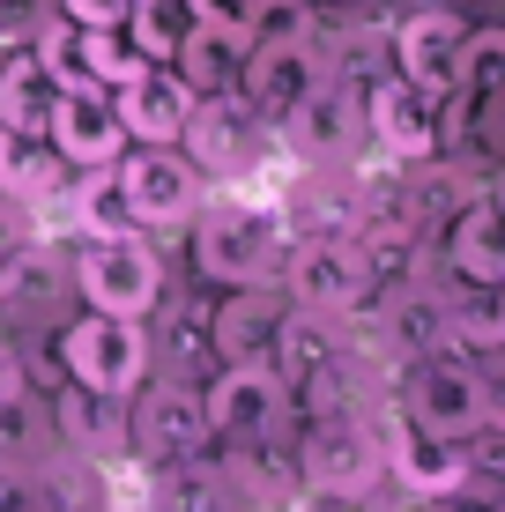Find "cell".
<instances>
[{"label":"cell","instance_id":"obj_17","mask_svg":"<svg viewBox=\"0 0 505 512\" xmlns=\"http://www.w3.org/2000/svg\"><path fill=\"white\" fill-rule=\"evenodd\" d=\"M112 112H119V127H127V141H156V149H164V141H179L186 119H194V90L149 60L142 75H127L112 90Z\"/></svg>","mask_w":505,"mask_h":512},{"label":"cell","instance_id":"obj_13","mask_svg":"<svg viewBox=\"0 0 505 512\" xmlns=\"http://www.w3.org/2000/svg\"><path fill=\"white\" fill-rule=\"evenodd\" d=\"M45 141L60 149V164H75V171L119 164L127 127H119V112H112V90H60L52 97V119H45Z\"/></svg>","mask_w":505,"mask_h":512},{"label":"cell","instance_id":"obj_28","mask_svg":"<svg viewBox=\"0 0 505 512\" xmlns=\"http://www.w3.org/2000/svg\"><path fill=\"white\" fill-rule=\"evenodd\" d=\"M52 23V0H0V52H30Z\"/></svg>","mask_w":505,"mask_h":512},{"label":"cell","instance_id":"obj_9","mask_svg":"<svg viewBox=\"0 0 505 512\" xmlns=\"http://www.w3.org/2000/svg\"><path fill=\"white\" fill-rule=\"evenodd\" d=\"M312 82H320V60H312L305 30L298 23H275L268 38L246 45V67H238V97H246L253 119H268V127H283V112L298 104Z\"/></svg>","mask_w":505,"mask_h":512},{"label":"cell","instance_id":"obj_5","mask_svg":"<svg viewBox=\"0 0 505 512\" xmlns=\"http://www.w3.org/2000/svg\"><path fill=\"white\" fill-rule=\"evenodd\" d=\"M119 179V201H127L134 231H171V223H186L201 208V164L179 149V141H142L134 156H119L112 164Z\"/></svg>","mask_w":505,"mask_h":512},{"label":"cell","instance_id":"obj_15","mask_svg":"<svg viewBox=\"0 0 505 512\" xmlns=\"http://www.w3.org/2000/svg\"><path fill=\"white\" fill-rule=\"evenodd\" d=\"M461 15H446V8H416L402 15V30H394V75L416 82L424 97H454V82H461Z\"/></svg>","mask_w":505,"mask_h":512},{"label":"cell","instance_id":"obj_20","mask_svg":"<svg viewBox=\"0 0 505 512\" xmlns=\"http://www.w3.org/2000/svg\"><path fill=\"white\" fill-rule=\"evenodd\" d=\"M149 512H246V498L231 490V475H223V461L208 468L201 453H194V461L149 468Z\"/></svg>","mask_w":505,"mask_h":512},{"label":"cell","instance_id":"obj_4","mask_svg":"<svg viewBox=\"0 0 505 512\" xmlns=\"http://www.w3.org/2000/svg\"><path fill=\"white\" fill-rule=\"evenodd\" d=\"M402 423L431 438H483V401H476V364H461V349H431V357H409L402 372Z\"/></svg>","mask_w":505,"mask_h":512},{"label":"cell","instance_id":"obj_12","mask_svg":"<svg viewBox=\"0 0 505 512\" xmlns=\"http://www.w3.org/2000/svg\"><path fill=\"white\" fill-rule=\"evenodd\" d=\"M379 461H387V483L409 490V498H446V490L476 483L461 438H431V431H416V423H402V416L379 431Z\"/></svg>","mask_w":505,"mask_h":512},{"label":"cell","instance_id":"obj_31","mask_svg":"<svg viewBox=\"0 0 505 512\" xmlns=\"http://www.w3.org/2000/svg\"><path fill=\"white\" fill-rule=\"evenodd\" d=\"M424 512H505V490L461 483V490H446V498H424Z\"/></svg>","mask_w":505,"mask_h":512},{"label":"cell","instance_id":"obj_10","mask_svg":"<svg viewBox=\"0 0 505 512\" xmlns=\"http://www.w3.org/2000/svg\"><path fill=\"white\" fill-rule=\"evenodd\" d=\"M38 67L52 75V90H119L127 75H142V52L119 30H90V23H45L38 38Z\"/></svg>","mask_w":505,"mask_h":512},{"label":"cell","instance_id":"obj_36","mask_svg":"<svg viewBox=\"0 0 505 512\" xmlns=\"http://www.w3.org/2000/svg\"><path fill=\"white\" fill-rule=\"evenodd\" d=\"M327 8H357V0H327Z\"/></svg>","mask_w":505,"mask_h":512},{"label":"cell","instance_id":"obj_6","mask_svg":"<svg viewBox=\"0 0 505 512\" xmlns=\"http://www.w3.org/2000/svg\"><path fill=\"white\" fill-rule=\"evenodd\" d=\"M60 364H67V379H75V386L127 401L134 386H142V372H149L142 320H119V312H82V320L60 334Z\"/></svg>","mask_w":505,"mask_h":512},{"label":"cell","instance_id":"obj_21","mask_svg":"<svg viewBox=\"0 0 505 512\" xmlns=\"http://www.w3.org/2000/svg\"><path fill=\"white\" fill-rule=\"evenodd\" d=\"M60 149H52L45 134H15V127H0V193H8L15 208H30V201H52L67 179H60Z\"/></svg>","mask_w":505,"mask_h":512},{"label":"cell","instance_id":"obj_33","mask_svg":"<svg viewBox=\"0 0 505 512\" xmlns=\"http://www.w3.org/2000/svg\"><path fill=\"white\" fill-rule=\"evenodd\" d=\"M30 498H38V475H23L15 461H0V512H30Z\"/></svg>","mask_w":505,"mask_h":512},{"label":"cell","instance_id":"obj_35","mask_svg":"<svg viewBox=\"0 0 505 512\" xmlns=\"http://www.w3.org/2000/svg\"><path fill=\"white\" fill-rule=\"evenodd\" d=\"M8 253H23V208L0 193V260H8Z\"/></svg>","mask_w":505,"mask_h":512},{"label":"cell","instance_id":"obj_25","mask_svg":"<svg viewBox=\"0 0 505 512\" xmlns=\"http://www.w3.org/2000/svg\"><path fill=\"white\" fill-rule=\"evenodd\" d=\"M446 334L454 349H505V282H461L446 305Z\"/></svg>","mask_w":505,"mask_h":512},{"label":"cell","instance_id":"obj_30","mask_svg":"<svg viewBox=\"0 0 505 512\" xmlns=\"http://www.w3.org/2000/svg\"><path fill=\"white\" fill-rule=\"evenodd\" d=\"M186 15L194 23H223V30H246L253 38V23L268 15V0H186Z\"/></svg>","mask_w":505,"mask_h":512},{"label":"cell","instance_id":"obj_32","mask_svg":"<svg viewBox=\"0 0 505 512\" xmlns=\"http://www.w3.org/2000/svg\"><path fill=\"white\" fill-rule=\"evenodd\" d=\"M134 15V0H67V23H90V30H119Z\"/></svg>","mask_w":505,"mask_h":512},{"label":"cell","instance_id":"obj_3","mask_svg":"<svg viewBox=\"0 0 505 512\" xmlns=\"http://www.w3.org/2000/svg\"><path fill=\"white\" fill-rule=\"evenodd\" d=\"M298 483L320 490L335 505H364L379 483H387V461H379V431H364L357 416H320L298 446Z\"/></svg>","mask_w":505,"mask_h":512},{"label":"cell","instance_id":"obj_34","mask_svg":"<svg viewBox=\"0 0 505 512\" xmlns=\"http://www.w3.org/2000/svg\"><path fill=\"white\" fill-rule=\"evenodd\" d=\"M15 401H23V357L0 342V409H15Z\"/></svg>","mask_w":505,"mask_h":512},{"label":"cell","instance_id":"obj_23","mask_svg":"<svg viewBox=\"0 0 505 512\" xmlns=\"http://www.w3.org/2000/svg\"><path fill=\"white\" fill-rule=\"evenodd\" d=\"M275 327H283V312H275L260 290H238L231 305L216 312L208 342H216V357H223V364H268V349H275Z\"/></svg>","mask_w":505,"mask_h":512},{"label":"cell","instance_id":"obj_24","mask_svg":"<svg viewBox=\"0 0 505 512\" xmlns=\"http://www.w3.org/2000/svg\"><path fill=\"white\" fill-rule=\"evenodd\" d=\"M52 75L38 67V52H23V60H8L0 67V127H15V134H45V119H52Z\"/></svg>","mask_w":505,"mask_h":512},{"label":"cell","instance_id":"obj_29","mask_svg":"<svg viewBox=\"0 0 505 512\" xmlns=\"http://www.w3.org/2000/svg\"><path fill=\"white\" fill-rule=\"evenodd\" d=\"M476 401H483V431L505 438V349H483V364H476Z\"/></svg>","mask_w":505,"mask_h":512},{"label":"cell","instance_id":"obj_8","mask_svg":"<svg viewBox=\"0 0 505 512\" xmlns=\"http://www.w3.org/2000/svg\"><path fill=\"white\" fill-rule=\"evenodd\" d=\"M201 416H208V438H223V446H260L290 416V394L275 379V364H223L216 386L201 394Z\"/></svg>","mask_w":505,"mask_h":512},{"label":"cell","instance_id":"obj_22","mask_svg":"<svg viewBox=\"0 0 505 512\" xmlns=\"http://www.w3.org/2000/svg\"><path fill=\"white\" fill-rule=\"evenodd\" d=\"M60 431H67V446H75L82 461H119V453H127V409H119V394L75 386V394L60 401Z\"/></svg>","mask_w":505,"mask_h":512},{"label":"cell","instance_id":"obj_27","mask_svg":"<svg viewBox=\"0 0 505 512\" xmlns=\"http://www.w3.org/2000/svg\"><path fill=\"white\" fill-rule=\"evenodd\" d=\"M75 223H82L90 238H119V231H134L127 201H119V179H112V164H104L97 179H82V193H75Z\"/></svg>","mask_w":505,"mask_h":512},{"label":"cell","instance_id":"obj_1","mask_svg":"<svg viewBox=\"0 0 505 512\" xmlns=\"http://www.w3.org/2000/svg\"><path fill=\"white\" fill-rule=\"evenodd\" d=\"M194 268L208 282H231V290H268V275L283 268V223L253 201H208L194 208Z\"/></svg>","mask_w":505,"mask_h":512},{"label":"cell","instance_id":"obj_19","mask_svg":"<svg viewBox=\"0 0 505 512\" xmlns=\"http://www.w3.org/2000/svg\"><path fill=\"white\" fill-rule=\"evenodd\" d=\"M446 260L461 282H505V208L483 193L446 223Z\"/></svg>","mask_w":505,"mask_h":512},{"label":"cell","instance_id":"obj_7","mask_svg":"<svg viewBox=\"0 0 505 512\" xmlns=\"http://www.w3.org/2000/svg\"><path fill=\"white\" fill-rule=\"evenodd\" d=\"M75 282L90 297V312H119V320H142L164 297V260L142 245V231H119V238H90L75 260Z\"/></svg>","mask_w":505,"mask_h":512},{"label":"cell","instance_id":"obj_14","mask_svg":"<svg viewBox=\"0 0 505 512\" xmlns=\"http://www.w3.org/2000/svg\"><path fill=\"white\" fill-rule=\"evenodd\" d=\"M357 134H364V97H357L342 75H320V82H312V90L283 112V141H290L298 156H312V164H335Z\"/></svg>","mask_w":505,"mask_h":512},{"label":"cell","instance_id":"obj_18","mask_svg":"<svg viewBox=\"0 0 505 512\" xmlns=\"http://www.w3.org/2000/svg\"><path fill=\"white\" fill-rule=\"evenodd\" d=\"M246 30H223V23H186L171 60H179V82L194 97H231L238 90V67H246Z\"/></svg>","mask_w":505,"mask_h":512},{"label":"cell","instance_id":"obj_2","mask_svg":"<svg viewBox=\"0 0 505 512\" xmlns=\"http://www.w3.org/2000/svg\"><path fill=\"white\" fill-rule=\"evenodd\" d=\"M290 297L312 320H342L372 297V253L357 231H312L305 245H290Z\"/></svg>","mask_w":505,"mask_h":512},{"label":"cell","instance_id":"obj_16","mask_svg":"<svg viewBox=\"0 0 505 512\" xmlns=\"http://www.w3.org/2000/svg\"><path fill=\"white\" fill-rule=\"evenodd\" d=\"M364 134H372L387 156L416 164V156L439 149V97H424V90L402 82V75L372 82V90H364Z\"/></svg>","mask_w":505,"mask_h":512},{"label":"cell","instance_id":"obj_26","mask_svg":"<svg viewBox=\"0 0 505 512\" xmlns=\"http://www.w3.org/2000/svg\"><path fill=\"white\" fill-rule=\"evenodd\" d=\"M461 97H498L505 90V30H468L461 38Z\"/></svg>","mask_w":505,"mask_h":512},{"label":"cell","instance_id":"obj_11","mask_svg":"<svg viewBox=\"0 0 505 512\" xmlns=\"http://www.w3.org/2000/svg\"><path fill=\"white\" fill-rule=\"evenodd\" d=\"M208 446V416H201V394L179 379L149 386L142 401L127 409V453L142 468H171V461H194Z\"/></svg>","mask_w":505,"mask_h":512}]
</instances>
